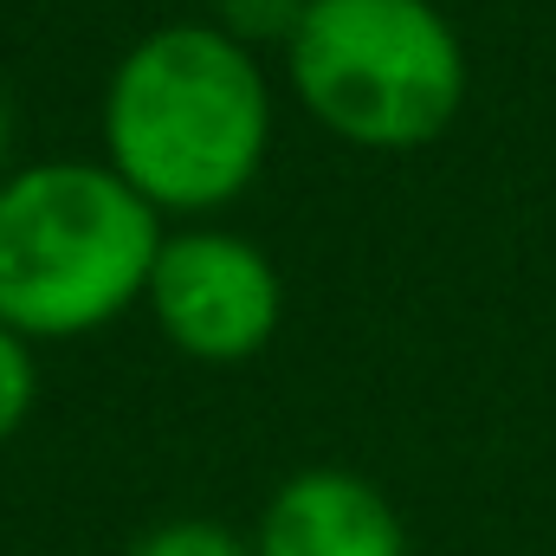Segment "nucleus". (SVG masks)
I'll list each match as a JSON object with an SVG mask.
<instances>
[{
	"mask_svg": "<svg viewBox=\"0 0 556 556\" xmlns=\"http://www.w3.org/2000/svg\"><path fill=\"white\" fill-rule=\"evenodd\" d=\"M98 142L162 220L233 207L273 155V85L260 52L214 20L149 26L104 78Z\"/></svg>",
	"mask_w": 556,
	"mask_h": 556,
	"instance_id": "obj_1",
	"label": "nucleus"
},
{
	"mask_svg": "<svg viewBox=\"0 0 556 556\" xmlns=\"http://www.w3.org/2000/svg\"><path fill=\"white\" fill-rule=\"evenodd\" d=\"M168 220L91 155H46L0 175V324L26 343H72L130 317Z\"/></svg>",
	"mask_w": 556,
	"mask_h": 556,
	"instance_id": "obj_2",
	"label": "nucleus"
},
{
	"mask_svg": "<svg viewBox=\"0 0 556 556\" xmlns=\"http://www.w3.org/2000/svg\"><path fill=\"white\" fill-rule=\"evenodd\" d=\"M285 59L291 98L350 149L408 155L466 111V39L433 0H311Z\"/></svg>",
	"mask_w": 556,
	"mask_h": 556,
	"instance_id": "obj_3",
	"label": "nucleus"
},
{
	"mask_svg": "<svg viewBox=\"0 0 556 556\" xmlns=\"http://www.w3.org/2000/svg\"><path fill=\"white\" fill-rule=\"evenodd\" d=\"M142 311L155 317L175 356L207 369H240L278 337L285 285L260 240L214 220H181L162 233Z\"/></svg>",
	"mask_w": 556,
	"mask_h": 556,
	"instance_id": "obj_4",
	"label": "nucleus"
},
{
	"mask_svg": "<svg viewBox=\"0 0 556 556\" xmlns=\"http://www.w3.org/2000/svg\"><path fill=\"white\" fill-rule=\"evenodd\" d=\"M260 556H408V525L395 498L350 466H304L278 479L260 525Z\"/></svg>",
	"mask_w": 556,
	"mask_h": 556,
	"instance_id": "obj_5",
	"label": "nucleus"
},
{
	"mask_svg": "<svg viewBox=\"0 0 556 556\" xmlns=\"http://www.w3.org/2000/svg\"><path fill=\"white\" fill-rule=\"evenodd\" d=\"M304 7L311 0H214L207 20L227 39H240L247 52H285L291 33H298V20H304Z\"/></svg>",
	"mask_w": 556,
	"mask_h": 556,
	"instance_id": "obj_6",
	"label": "nucleus"
},
{
	"mask_svg": "<svg viewBox=\"0 0 556 556\" xmlns=\"http://www.w3.org/2000/svg\"><path fill=\"white\" fill-rule=\"evenodd\" d=\"M130 556H260V551H253V538H240L220 518H168V525L142 531Z\"/></svg>",
	"mask_w": 556,
	"mask_h": 556,
	"instance_id": "obj_7",
	"label": "nucleus"
},
{
	"mask_svg": "<svg viewBox=\"0 0 556 556\" xmlns=\"http://www.w3.org/2000/svg\"><path fill=\"white\" fill-rule=\"evenodd\" d=\"M33 402H39V356L20 330L0 324V446L33 420Z\"/></svg>",
	"mask_w": 556,
	"mask_h": 556,
	"instance_id": "obj_8",
	"label": "nucleus"
},
{
	"mask_svg": "<svg viewBox=\"0 0 556 556\" xmlns=\"http://www.w3.org/2000/svg\"><path fill=\"white\" fill-rule=\"evenodd\" d=\"M13 168V111H7V98H0V175Z\"/></svg>",
	"mask_w": 556,
	"mask_h": 556,
	"instance_id": "obj_9",
	"label": "nucleus"
}]
</instances>
